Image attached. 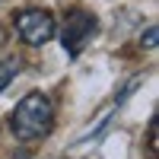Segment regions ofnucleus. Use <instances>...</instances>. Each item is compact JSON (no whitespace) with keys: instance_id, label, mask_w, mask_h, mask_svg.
Wrapping results in <instances>:
<instances>
[{"instance_id":"1","label":"nucleus","mask_w":159,"mask_h":159,"mask_svg":"<svg viewBox=\"0 0 159 159\" xmlns=\"http://www.w3.org/2000/svg\"><path fill=\"white\" fill-rule=\"evenodd\" d=\"M54 127V105L45 92H29L16 102V108L10 115V130L13 137L22 140V143H32V140H42L51 134Z\"/></svg>"},{"instance_id":"2","label":"nucleus","mask_w":159,"mask_h":159,"mask_svg":"<svg viewBox=\"0 0 159 159\" xmlns=\"http://www.w3.org/2000/svg\"><path fill=\"white\" fill-rule=\"evenodd\" d=\"M16 32L25 45L38 48L54 38V16L48 10H22L16 16Z\"/></svg>"},{"instance_id":"3","label":"nucleus","mask_w":159,"mask_h":159,"mask_svg":"<svg viewBox=\"0 0 159 159\" xmlns=\"http://www.w3.org/2000/svg\"><path fill=\"white\" fill-rule=\"evenodd\" d=\"M96 32V16L92 13H83V10H73L67 25H64V51L70 57L80 54V48L86 45V38Z\"/></svg>"},{"instance_id":"4","label":"nucleus","mask_w":159,"mask_h":159,"mask_svg":"<svg viewBox=\"0 0 159 159\" xmlns=\"http://www.w3.org/2000/svg\"><path fill=\"white\" fill-rule=\"evenodd\" d=\"M19 73V61L16 57H7V61H0V92H3L10 83H13V76Z\"/></svg>"},{"instance_id":"5","label":"nucleus","mask_w":159,"mask_h":159,"mask_svg":"<svg viewBox=\"0 0 159 159\" xmlns=\"http://www.w3.org/2000/svg\"><path fill=\"white\" fill-rule=\"evenodd\" d=\"M156 42H159V29H156V25H150V29H147V32L140 35V48L153 51V48H156Z\"/></svg>"},{"instance_id":"6","label":"nucleus","mask_w":159,"mask_h":159,"mask_svg":"<svg viewBox=\"0 0 159 159\" xmlns=\"http://www.w3.org/2000/svg\"><path fill=\"white\" fill-rule=\"evenodd\" d=\"M147 147H150V153H153V156L159 153V121H156V118L150 121V137H147Z\"/></svg>"},{"instance_id":"7","label":"nucleus","mask_w":159,"mask_h":159,"mask_svg":"<svg viewBox=\"0 0 159 159\" xmlns=\"http://www.w3.org/2000/svg\"><path fill=\"white\" fill-rule=\"evenodd\" d=\"M3 45H7V32L0 29V48H3Z\"/></svg>"}]
</instances>
